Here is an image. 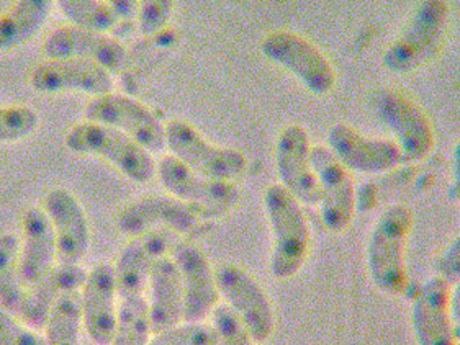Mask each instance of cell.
<instances>
[{
    "label": "cell",
    "mask_w": 460,
    "mask_h": 345,
    "mask_svg": "<svg viewBox=\"0 0 460 345\" xmlns=\"http://www.w3.org/2000/svg\"><path fill=\"white\" fill-rule=\"evenodd\" d=\"M264 205L272 231L270 273L277 280L294 279L302 270L312 247L304 205L295 200L280 183L267 187Z\"/></svg>",
    "instance_id": "cell-1"
},
{
    "label": "cell",
    "mask_w": 460,
    "mask_h": 345,
    "mask_svg": "<svg viewBox=\"0 0 460 345\" xmlns=\"http://www.w3.org/2000/svg\"><path fill=\"white\" fill-rule=\"evenodd\" d=\"M413 227V213L405 205H392L378 217L367 245L370 280L388 296L408 290L406 245Z\"/></svg>",
    "instance_id": "cell-2"
},
{
    "label": "cell",
    "mask_w": 460,
    "mask_h": 345,
    "mask_svg": "<svg viewBox=\"0 0 460 345\" xmlns=\"http://www.w3.org/2000/svg\"><path fill=\"white\" fill-rule=\"evenodd\" d=\"M451 9L442 0H426L414 9L405 30L384 53V66L395 74H410L434 61L449 30Z\"/></svg>",
    "instance_id": "cell-3"
},
{
    "label": "cell",
    "mask_w": 460,
    "mask_h": 345,
    "mask_svg": "<svg viewBox=\"0 0 460 345\" xmlns=\"http://www.w3.org/2000/svg\"><path fill=\"white\" fill-rule=\"evenodd\" d=\"M65 145L74 155L101 157L133 182L147 183L156 177L153 155L113 128L93 121L77 123L67 131Z\"/></svg>",
    "instance_id": "cell-4"
},
{
    "label": "cell",
    "mask_w": 460,
    "mask_h": 345,
    "mask_svg": "<svg viewBox=\"0 0 460 345\" xmlns=\"http://www.w3.org/2000/svg\"><path fill=\"white\" fill-rule=\"evenodd\" d=\"M164 135L171 155L203 177L234 183L248 171V157L241 151L213 145L185 119H171Z\"/></svg>",
    "instance_id": "cell-5"
},
{
    "label": "cell",
    "mask_w": 460,
    "mask_h": 345,
    "mask_svg": "<svg viewBox=\"0 0 460 345\" xmlns=\"http://www.w3.org/2000/svg\"><path fill=\"white\" fill-rule=\"evenodd\" d=\"M215 280L221 298L236 314L256 344H264L276 329V311L264 287L243 267L220 264Z\"/></svg>",
    "instance_id": "cell-6"
},
{
    "label": "cell",
    "mask_w": 460,
    "mask_h": 345,
    "mask_svg": "<svg viewBox=\"0 0 460 345\" xmlns=\"http://www.w3.org/2000/svg\"><path fill=\"white\" fill-rule=\"evenodd\" d=\"M378 119L392 131L403 164L420 163L434 149V128L428 113L405 92L384 87L374 97Z\"/></svg>",
    "instance_id": "cell-7"
},
{
    "label": "cell",
    "mask_w": 460,
    "mask_h": 345,
    "mask_svg": "<svg viewBox=\"0 0 460 345\" xmlns=\"http://www.w3.org/2000/svg\"><path fill=\"white\" fill-rule=\"evenodd\" d=\"M269 61L294 74L314 95H328L336 85L332 61L308 38L294 31H272L261 45Z\"/></svg>",
    "instance_id": "cell-8"
},
{
    "label": "cell",
    "mask_w": 460,
    "mask_h": 345,
    "mask_svg": "<svg viewBox=\"0 0 460 345\" xmlns=\"http://www.w3.org/2000/svg\"><path fill=\"white\" fill-rule=\"evenodd\" d=\"M85 121L113 128L137 141L147 153H161L166 147L164 127L141 102L111 92L95 97L84 110Z\"/></svg>",
    "instance_id": "cell-9"
},
{
    "label": "cell",
    "mask_w": 460,
    "mask_h": 345,
    "mask_svg": "<svg viewBox=\"0 0 460 345\" xmlns=\"http://www.w3.org/2000/svg\"><path fill=\"white\" fill-rule=\"evenodd\" d=\"M156 175L171 197L200 209L207 218L225 215L240 201L238 185L203 177L172 155L156 164Z\"/></svg>",
    "instance_id": "cell-10"
},
{
    "label": "cell",
    "mask_w": 460,
    "mask_h": 345,
    "mask_svg": "<svg viewBox=\"0 0 460 345\" xmlns=\"http://www.w3.org/2000/svg\"><path fill=\"white\" fill-rule=\"evenodd\" d=\"M207 217L200 209L171 195H146L121 209L117 227L125 236L137 237L153 231L190 236Z\"/></svg>",
    "instance_id": "cell-11"
},
{
    "label": "cell",
    "mask_w": 460,
    "mask_h": 345,
    "mask_svg": "<svg viewBox=\"0 0 460 345\" xmlns=\"http://www.w3.org/2000/svg\"><path fill=\"white\" fill-rule=\"evenodd\" d=\"M312 164L320 193L323 225L330 233L341 234L350 226L356 213L352 175L326 146H312Z\"/></svg>",
    "instance_id": "cell-12"
},
{
    "label": "cell",
    "mask_w": 460,
    "mask_h": 345,
    "mask_svg": "<svg viewBox=\"0 0 460 345\" xmlns=\"http://www.w3.org/2000/svg\"><path fill=\"white\" fill-rule=\"evenodd\" d=\"M48 59H79L97 64L111 74L121 73L128 63V51L109 33L65 27L53 30L43 41Z\"/></svg>",
    "instance_id": "cell-13"
},
{
    "label": "cell",
    "mask_w": 460,
    "mask_h": 345,
    "mask_svg": "<svg viewBox=\"0 0 460 345\" xmlns=\"http://www.w3.org/2000/svg\"><path fill=\"white\" fill-rule=\"evenodd\" d=\"M171 257L181 273L184 288V321L203 323L212 316L220 300L215 267L199 245L184 239L172 244Z\"/></svg>",
    "instance_id": "cell-14"
},
{
    "label": "cell",
    "mask_w": 460,
    "mask_h": 345,
    "mask_svg": "<svg viewBox=\"0 0 460 345\" xmlns=\"http://www.w3.org/2000/svg\"><path fill=\"white\" fill-rule=\"evenodd\" d=\"M326 147L349 172H390L403 164L394 139L366 137L342 121L332 125Z\"/></svg>",
    "instance_id": "cell-15"
},
{
    "label": "cell",
    "mask_w": 460,
    "mask_h": 345,
    "mask_svg": "<svg viewBox=\"0 0 460 345\" xmlns=\"http://www.w3.org/2000/svg\"><path fill=\"white\" fill-rule=\"evenodd\" d=\"M277 172L280 185L306 207L318 205V183L312 164L310 135L302 125H287L277 139Z\"/></svg>",
    "instance_id": "cell-16"
},
{
    "label": "cell",
    "mask_w": 460,
    "mask_h": 345,
    "mask_svg": "<svg viewBox=\"0 0 460 345\" xmlns=\"http://www.w3.org/2000/svg\"><path fill=\"white\" fill-rule=\"evenodd\" d=\"M53 226L59 265H81L91 244V227L81 201L66 189H53L43 200Z\"/></svg>",
    "instance_id": "cell-17"
},
{
    "label": "cell",
    "mask_w": 460,
    "mask_h": 345,
    "mask_svg": "<svg viewBox=\"0 0 460 345\" xmlns=\"http://www.w3.org/2000/svg\"><path fill=\"white\" fill-rule=\"evenodd\" d=\"M81 295L83 324L95 345L111 344L119 321V290L113 265L101 264L87 273Z\"/></svg>",
    "instance_id": "cell-18"
},
{
    "label": "cell",
    "mask_w": 460,
    "mask_h": 345,
    "mask_svg": "<svg viewBox=\"0 0 460 345\" xmlns=\"http://www.w3.org/2000/svg\"><path fill=\"white\" fill-rule=\"evenodd\" d=\"M30 84L41 93L81 92L93 95V99L113 92V79L109 71L79 59H48L33 69Z\"/></svg>",
    "instance_id": "cell-19"
},
{
    "label": "cell",
    "mask_w": 460,
    "mask_h": 345,
    "mask_svg": "<svg viewBox=\"0 0 460 345\" xmlns=\"http://www.w3.org/2000/svg\"><path fill=\"white\" fill-rule=\"evenodd\" d=\"M452 287L434 275L416 295L411 311L418 345H457L459 331L451 313Z\"/></svg>",
    "instance_id": "cell-20"
},
{
    "label": "cell",
    "mask_w": 460,
    "mask_h": 345,
    "mask_svg": "<svg viewBox=\"0 0 460 345\" xmlns=\"http://www.w3.org/2000/svg\"><path fill=\"white\" fill-rule=\"evenodd\" d=\"M171 233L153 231L141 236L129 237L128 244L121 249L117 262L113 265L119 298L145 296L149 275L161 257L169 252Z\"/></svg>",
    "instance_id": "cell-21"
},
{
    "label": "cell",
    "mask_w": 460,
    "mask_h": 345,
    "mask_svg": "<svg viewBox=\"0 0 460 345\" xmlns=\"http://www.w3.org/2000/svg\"><path fill=\"white\" fill-rule=\"evenodd\" d=\"M23 236L20 241V280L27 290L37 287L55 269L56 239L53 226L43 208L31 207L22 217Z\"/></svg>",
    "instance_id": "cell-22"
},
{
    "label": "cell",
    "mask_w": 460,
    "mask_h": 345,
    "mask_svg": "<svg viewBox=\"0 0 460 345\" xmlns=\"http://www.w3.org/2000/svg\"><path fill=\"white\" fill-rule=\"evenodd\" d=\"M147 316L153 334L177 326L184 321V288L172 257L157 261L149 275Z\"/></svg>",
    "instance_id": "cell-23"
},
{
    "label": "cell",
    "mask_w": 460,
    "mask_h": 345,
    "mask_svg": "<svg viewBox=\"0 0 460 345\" xmlns=\"http://www.w3.org/2000/svg\"><path fill=\"white\" fill-rule=\"evenodd\" d=\"M85 277L87 272L81 265H56L37 287L28 290L20 321L35 331L43 329L56 300L67 291H81Z\"/></svg>",
    "instance_id": "cell-24"
},
{
    "label": "cell",
    "mask_w": 460,
    "mask_h": 345,
    "mask_svg": "<svg viewBox=\"0 0 460 345\" xmlns=\"http://www.w3.org/2000/svg\"><path fill=\"white\" fill-rule=\"evenodd\" d=\"M51 10L48 0H20L0 15V51H10L37 37Z\"/></svg>",
    "instance_id": "cell-25"
},
{
    "label": "cell",
    "mask_w": 460,
    "mask_h": 345,
    "mask_svg": "<svg viewBox=\"0 0 460 345\" xmlns=\"http://www.w3.org/2000/svg\"><path fill=\"white\" fill-rule=\"evenodd\" d=\"M20 239L13 233L0 234V308L22 318L28 290L20 280Z\"/></svg>",
    "instance_id": "cell-26"
},
{
    "label": "cell",
    "mask_w": 460,
    "mask_h": 345,
    "mask_svg": "<svg viewBox=\"0 0 460 345\" xmlns=\"http://www.w3.org/2000/svg\"><path fill=\"white\" fill-rule=\"evenodd\" d=\"M81 295L79 291L63 293L51 309L45 324L47 345H81Z\"/></svg>",
    "instance_id": "cell-27"
},
{
    "label": "cell",
    "mask_w": 460,
    "mask_h": 345,
    "mask_svg": "<svg viewBox=\"0 0 460 345\" xmlns=\"http://www.w3.org/2000/svg\"><path fill=\"white\" fill-rule=\"evenodd\" d=\"M151 334L146 298L133 296L120 300L117 329L109 345H147Z\"/></svg>",
    "instance_id": "cell-28"
},
{
    "label": "cell",
    "mask_w": 460,
    "mask_h": 345,
    "mask_svg": "<svg viewBox=\"0 0 460 345\" xmlns=\"http://www.w3.org/2000/svg\"><path fill=\"white\" fill-rule=\"evenodd\" d=\"M59 12L63 13L71 27L87 31L107 33L119 25L115 12L109 2L101 0H59Z\"/></svg>",
    "instance_id": "cell-29"
},
{
    "label": "cell",
    "mask_w": 460,
    "mask_h": 345,
    "mask_svg": "<svg viewBox=\"0 0 460 345\" xmlns=\"http://www.w3.org/2000/svg\"><path fill=\"white\" fill-rule=\"evenodd\" d=\"M40 127L37 110L28 105H0V143H17Z\"/></svg>",
    "instance_id": "cell-30"
},
{
    "label": "cell",
    "mask_w": 460,
    "mask_h": 345,
    "mask_svg": "<svg viewBox=\"0 0 460 345\" xmlns=\"http://www.w3.org/2000/svg\"><path fill=\"white\" fill-rule=\"evenodd\" d=\"M217 334L203 323H187L156 332L147 345H215Z\"/></svg>",
    "instance_id": "cell-31"
},
{
    "label": "cell",
    "mask_w": 460,
    "mask_h": 345,
    "mask_svg": "<svg viewBox=\"0 0 460 345\" xmlns=\"http://www.w3.org/2000/svg\"><path fill=\"white\" fill-rule=\"evenodd\" d=\"M212 327L217 334L215 345H254L248 329L226 305H218L212 313Z\"/></svg>",
    "instance_id": "cell-32"
},
{
    "label": "cell",
    "mask_w": 460,
    "mask_h": 345,
    "mask_svg": "<svg viewBox=\"0 0 460 345\" xmlns=\"http://www.w3.org/2000/svg\"><path fill=\"white\" fill-rule=\"evenodd\" d=\"M174 12V2L171 0H145L139 2L138 30L145 37H153L167 27Z\"/></svg>",
    "instance_id": "cell-33"
},
{
    "label": "cell",
    "mask_w": 460,
    "mask_h": 345,
    "mask_svg": "<svg viewBox=\"0 0 460 345\" xmlns=\"http://www.w3.org/2000/svg\"><path fill=\"white\" fill-rule=\"evenodd\" d=\"M0 345H47L45 336L0 308Z\"/></svg>",
    "instance_id": "cell-34"
},
{
    "label": "cell",
    "mask_w": 460,
    "mask_h": 345,
    "mask_svg": "<svg viewBox=\"0 0 460 345\" xmlns=\"http://www.w3.org/2000/svg\"><path fill=\"white\" fill-rule=\"evenodd\" d=\"M459 237L452 241L451 245L442 252L441 259L438 261V275L447 285L459 287Z\"/></svg>",
    "instance_id": "cell-35"
},
{
    "label": "cell",
    "mask_w": 460,
    "mask_h": 345,
    "mask_svg": "<svg viewBox=\"0 0 460 345\" xmlns=\"http://www.w3.org/2000/svg\"><path fill=\"white\" fill-rule=\"evenodd\" d=\"M109 4H111V10L115 12V15H117L119 20H128L131 17H137V13H138L139 2L113 0V2H109Z\"/></svg>",
    "instance_id": "cell-36"
}]
</instances>
